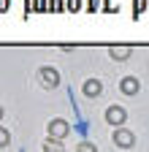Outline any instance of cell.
<instances>
[{
	"label": "cell",
	"mask_w": 149,
	"mask_h": 152,
	"mask_svg": "<svg viewBox=\"0 0 149 152\" xmlns=\"http://www.w3.org/2000/svg\"><path fill=\"white\" fill-rule=\"evenodd\" d=\"M68 130H71V125H68L65 120H52V122H49V139L63 141V139L68 136Z\"/></svg>",
	"instance_id": "cell-1"
},
{
	"label": "cell",
	"mask_w": 149,
	"mask_h": 152,
	"mask_svg": "<svg viewBox=\"0 0 149 152\" xmlns=\"http://www.w3.org/2000/svg\"><path fill=\"white\" fill-rule=\"evenodd\" d=\"M111 139H114L117 147H133V144H136V133H133V130H127V128H117Z\"/></svg>",
	"instance_id": "cell-2"
},
{
	"label": "cell",
	"mask_w": 149,
	"mask_h": 152,
	"mask_svg": "<svg viewBox=\"0 0 149 152\" xmlns=\"http://www.w3.org/2000/svg\"><path fill=\"white\" fill-rule=\"evenodd\" d=\"M125 117H127V111H125L122 106H108V109H106V122L114 125V128H119V125L125 122Z\"/></svg>",
	"instance_id": "cell-3"
},
{
	"label": "cell",
	"mask_w": 149,
	"mask_h": 152,
	"mask_svg": "<svg viewBox=\"0 0 149 152\" xmlns=\"http://www.w3.org/2000/svg\"><path fill=\"white\" fill-rule=\"evenodd\" d=\"M38 79H41L44 87H52V90H54V87L60 84V73L54 71V68H41V71H38Z\"/></svg>",
	"instance_id": "cell-4"
},
{
	"label": "cell",
	"mask_w": 149,
	"mask_h": 152,
	"mask_svg": "<svg viewBox=\"0 0 149 152\" xmlns=\"http://www.w3.org/2000/svg\"><path fill=\"white\" fill-rule=\"evenodd\" d=\"M100 92H103V84L98 79H87L84 82V95H87V98H98Z\"/></svg>",
	"instance_id": "cell-5"
},
{
	"label": "cell",
	"mask_w": 149,
	"mask_h": 152,
	"mask_svg": "<svg viewBox=\"0 0 149 152\" xmlns=\"http://www.w3.org/2000/svg\"><path fill=\"white\" fill-rule=\"evenodd\" d=\"M119 90L125 95H136L138 92V79H136V76H125V79L119 82Z\"/></svg>",
	"instance_id": "cell-6"
},
{
	"label": "cell",
	"mask_w": 149,
	"mask_h": 152,
	"mask_svg": "<svg viewBox=\"0 0 149 152\" xmlns=\"http://www.w3.org/2000/svg\"><path fill=\"white\" fill-rule=\"evenodd\" d=\"M108 54L114 57V60H127V57L133 54V49H130V46H111Z\"/></svg>",
	"instance_id": "cell-7"
},
{
	"label": "cell",
	"mask_w": 149,
	"mask_h": 152,
	"mask_svg": "<svg viewBox=\"0 0 149 152\" xmlns=\"http://www.w3.org/2000/svg\"><path fill=\"white\" fill-rule=\"evenodd\" d=\"M44 152H65V149H63V144H60V141L49 139V141H44Z\"/></svg>",
	"instance_id": "cell-8"
},
{
	"label": "cell",
	"mask_w": 149,
	"mask_h": 152,
	"mask_svg": "<svg viewBox=\"0 0 149 152\" xmlns=\"http://www.w3.org/2000/svg\"><path fill=\"white\" fill-rule=\"evenodd\" d=\"M76 152H98V147H95V144H89V141H81V144L76 147Z\"/></svg>",
	"instance_id": "cell-9"
},
{
	"label": "cell",
	"mask_w": 149,
	"mask_h": 152,
	"mask_svg": "<svg viewBox=\"0 0 149 152\" xmlns=\"http://www.w3.org/2000/svg\"><path fill=\"white\" fill-rule=\"evenodd\" d=\"M8 141H11V133H8L6 128H0V147H6Z\"/></svg>",
	"instance_id": "cell-10"
},
{
	"label": "cell",
	"mask_w": 149,
	"mask_h": 152,
	"mask_svg": "<svg viewBox=\"0 0 149 152\" xmlns=\"http://www.w3.org/2000/svg\"><path fill=\"white\" fill-rule=\"evenodd\" d=\"M144 8H146V0H133V11H136V16H138Z\"/></svg>",
	"instance_id": "cell-11"
},
{
	"label": "cell",
	"mask_w": 149,
	"mask_h": 152,
	"mask_svg": "<svg viewBox=\"0 0 149 152\" xmlns=\"http://www.w3.org/2000/svg\"><path fill=\"white\" fill-rule=\"evenodd\" d=\"M65 8H68V11H79V8H81V3H79V0H68Z\"/></svg>",
	"instance_id": "cell-12"
},
{
	"label": "cell",
	"mask_w": 149,
	"mask_h": 152,
	"mask_svg": "<svg viewBox=\"0 0 149 152\" xmlns=\"http://www.w3.org/2000/svg\"><path fill=\"white\" fill-rule=\"evenodd\" d=\"M11 8V0H0V11H8Z\"/></svg>",
	"instance_id": "cell-13"
},
{
	"label": "cell",
	"mask_w": 149,
	"mask_h": 152,
	"mask_svg": "<svg viewBox=\"0 0 149 152\" xmlns=\"http://www.w3.org/2000/svg\"><path fill=\"white\" fill-rule=\"evenodd\" d=\"M98 8V0H89V3H87V11H95Z\"/></svg>",
	"instance_id": "cell-14"
},
{
	"label": "cell",
	"mask_w": 149,
	"mask_h": 152,
	"mask_svg": "<svg viewBox=\"0 0 149 152\" xmlns=\"http://www.w3.org/2000/svg\"><path fill=\"white\" fill-rule=\"evenodd\" d=\"M0 120H3V106H0Z\"/></svg>",
	"instance_id": "cell-15"
}]
</instances>
